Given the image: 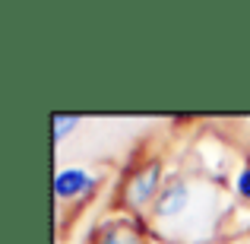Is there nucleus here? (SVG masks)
Listing matches in <instances>:
<instances>
[{
  "mask_svg": "<svg viewBox=\"0 0 250 244\" xmlns=\"http://www.w3.org/2000/svg\"><path fill=\"white\" fill-rule=\"evenodd\" d=\"M92 244H146V235L127 219H114V222H104L98 225Z\"/></svg>",
  "mask_w": 250,
  "mask_h": 244,
  "instance_id": "20e7f679",
  "label": "nucleus"
},
{
  "mask_svg": "<svg viewBox=\"0 0 250 244\" xmlns=\"http://www.w3.org/2000/svg\"><path fill=\"white\" fill-rule=\"evenodd\" d=\"M234 194L244 203H250V162H244V168L234 175Z\"/></svg>",
  "mask_w": 250,
  "mask_h": 244,
  "instance_id": "423d86ee",
  "label": "nucleus"
},
{
  "mask_svg": "<svg viewBox=\"0 0 250 244\" xmlns=\"http://www.w3.org/2000/svg\"><path fill=\"white\" fill-rule=\"evenodd\" d=\"M193 213V184L184 175H171L162 184V194L152 203V222L165 225V222H177L184 216Z\"/></svg>",
  "mask_w": 250,
  "mask_h": 244,
  "instance_id": "f03ea898",
  "label": "nucleus"
},
{
  "mask_svg": "<svg viewBox=\"0 0 250 244\" xmlns=\"http://www.w3.org/2000/svg\"><path fill=\"white\" fill-rule=\"evenodd\" d=\"M162 184H165L162 159H146L124 181V209H130V213L149 209V203H155V197L162 194Z\"/></svg>",
  "mask_w": 250,
  "mask_h": 244,
  "instance_id": "f257e3e1",
  "label": "nucleus"
},
{
  "mask_svg": "<svg viewBox=\"0 0 250 244\" xmlns=\"http://www.w3.org/2000/svg\"><path fill=\"white\" fill-rule=\"evenodd\" d=\"M98 187V177L85 168H76V165H67V168H57L54 175V197L57 203H70V200H83L92 190Z\"/></svg>",
  "mask_w": 250,
  "mask_h": 244,
  "instance_id": "7ed1b4c3",
  "label": "nucleus"
},
{
  "mask_svg": "<svg viewBox=\"0 0 250 244\" xmlns=\"http://www.w3.org/2000/svg\"><path fill=\"white\" fill-rule=\"evenodd\" d=\"M80 127V114H54L51 117V130H54V143L67 140L73 130Z\"/></svg>",
  "mask_w": 250,
  "mask_h": 244,
  "instance_id": "39448f33",
  "label": "nucleus"
}]
</instances>
